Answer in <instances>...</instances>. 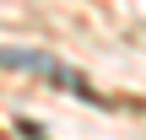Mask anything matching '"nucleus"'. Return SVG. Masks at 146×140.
<instances>
[{"label": "nucleus", "instance_id": "nucleus-1", "mask_svg": "<svg viewBox=\"0 0 146 140\" xmlns=\"http://www.w3.org/2000/svg\"><path fill=\"white\" fill-rule=\"evenodd\" d=\"M0 65H11V70H33V76L54 81V86H70V92H81V97H92V86H87V81H81L76 70L54 65L49 54H27V49H0Z\"/></svg>", "mask_w": 146, "mask_h": 140}]
</instances>
